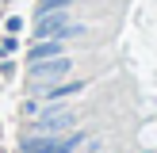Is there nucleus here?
Segmentation results:
<instances>
[{
  "mask_svg": "<svg viewBox=\"0 0 157 153\" xmlns=\"http://www.w3.org/2000/svg\"><path fill=\"white\" fill-rule=\"evenodd\" d=\"M65 50V38H38V46H31V61H42V58H54V54Z\"/></svg>",
  "mask_w": 157,
  "mask_h": 153,
  "instance_id": "obj_3",
  "label": "nucleus"
},
{
  "mask_svg": "<svg viewBox=\"0 0 157 153\" xmlns=\"http://www.w3.org/2000/svg\"><path fill=\"white\" fill-rule=\"evenodd\" d=\"M84 84H61V88H54L50 92V99H61V96H73V92H81Z\"/></svg>",
  "mask_w": 157,
  "mask_h": 153,
  "instance_id": "obj_5",
  "label": "nucleus"
},
{
  "mask_svg": "<svg viewBox=\"0 0 157 153\" xmlns=\"http://www.w3.org/2000/svg\"><path fill=\"white\" fill-rule=\"evenodd\" d=\"M61 27H65V12H61V8L42 12V19H38V27H35V38H58Z\"/></svg>",
  "mask_w": 157,
  "mask_h": 153,
  "instance_id": "obj_2",
  "label": "nucleus"
},
{
  "mask_svg": "<svg viewBox=\"0 0 157 153\" xmlns=\"http://www.w3.org/2000/svg\"><path fill=\"white\" fill-rule=\"evenodd\" d=\"M69 122H73V115L61 111V115H46V119H38V122H35V130H38V134H54V130H65Z\"/></svg>",
  "mask_w": 157,
  "mask_h": 153,
  "instance_id": "obj_4",
  "label": "nucleus"
},
{
  "mask_svg": "<svg viewBox=\"0 0 157 153\" xmlns=\"http://www.w3.org/2000/svg\"><path fill=\"white\" fill-rule=\"evenodd\" d=\"M69 69H73V61H69L65 54H54L50 61H46V58H42V61H31V76H35V80H46V76L54 80V76L69 73Z\"/></svg>",
  "mask_w": 157,
  "mask_h": 153,
  "instance_id": "obj_1",
  "label": "nucleus"
},
{
  "mask_svg": "<svg viewBox=\"0 0 157 153\" xmlns=\"http://www.w3.org/2000/svg\"><path fill=\"white\" fill-rule=\"evenodd\" d=\"M73 0H42V8H69Z\"/></svg>",
  "mask_w": 157,
  "mask_h": 153,
  "instance_id": "obj_6",
  "label": "nucleus"
}]
</instances>
